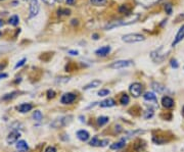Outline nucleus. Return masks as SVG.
<instances>
[{"label": "nucleus", "instance_id": "1", "mask_svg": "<svg viewBox=\"0 0 184 152\" xmlns=\"http://www.w3.org/2000/svg\"><path fill=\"white\" fill-rule=\"evenodd\" d=\"M138 19H139V14H137V13L130 14V16H128L126 19H118V20H114V22L109 23L104 29H106V30H112L114 28L121 27V26H128V25L136 23Z\"/></svg>", "mask_w": 184, "mask_h": 152}, {"label": "nucleus", "instance_id": "2", "mask_svg": "<svg viewBox=\"0 0 184 152\" xmlns=\"http://www.w3.org/2000/svg\"><path fill=\"white\" fill-rule=\"evenodd\" d=\"M145 37L141 34H137V33H133V34H127L124 35L122 37V41L125 43H137V42H141V41H144Z\"/></svg>", "mask_w": 184, "mask_h": 152}, {"label": "nucleus", "instance_id": "3", "mask_svg": "<svg viewBox=\"0 0 184 152\" xmlns=\"http://www.w3.org/2000/svg\"><path fill=\"white\" fill-rule=\"evenodd\" d=\"M73 116L69 115V116H61V118H58L56 119H54L53 122H51V127L53 129H58L61 127H65V125H69L70 122H72Z\"/></svg>", "mask_w": 184, "mask_h": 152}, {"label": "nucleus", "instance_id": "4", "mask_svg": "<svg viewBox=\"0 0 184 152\" xmlns=\"http://www.w3.org/2000/svg\"><path fill=\"white\" fill-rule=\"evenodd\" d=\"M164 47H160L159 49H157V50H154L151 52V58H153V61H156V62H162V61L165 59L166 57H167L168 55V51H164Z\"/></svg>", "mask_w": 184, "mask_h": 152}, {"label": "nucleus", "instance_id": "5", "mask_svg": "<svg viewBox=\"0 0 184 152\" xmlns=\"http://www.w3.org/2000/svg\"><path fill=\"white\" fill-rule=\"evenodd\" d=\"M29 3H30V14H29V17L30 19H33L39 13L40 10V5L38 0H29Z\"/></svg>", "mask_w": 184, "mask_h": 152}, {"label": "nucleus", "instance_id": "6", "mask_svg": "<svg viewBox=\"0 0 184 152\" xmlns=\"http://www.w3.org/2000/svg\"><path fill=\"white\" fill-rule=\"evenodd\" d=\"M132 64H133L132 60H117L110 64V68L114 69H121L128 68V66H131Z\"/></svg>", "mask_w": 184, "mask_h": 152}, {"label": "nucleus", "instance_id": "7", "mask_svg": "<svg viewBox=\"0 0 184 152\" xmlns=\"http://www.w3.org/2000/svg\"><path fill=\"white\" fill-rule=\"evenodd\" d=\"M143 91V87L140 83H133L130 86V93L134 97H139Z\"/></svg>", "mask_w": 184, "mask_h": 152}, {"label": "nucleus", "instance_id": "8", "mask_svg": "<svg viewBox=\"0 0 184 152\" xmlns=\"http://www.w3.org/2000/svg\"><path fill=\"white\" fill-rule=\"evenodd\" d=\"M75 100H76V95L74 93H66L60 98V102L63 104H71Z\"/></svg>", "mask_w": 184, "mask_h": 152}, {"label": "nucleus", "instance_id": "9", "mask_svg": "<svg viewBox=\"0 0 184 152\" xmlns=\"http://www.w3.org/2000/svg\"><path fill=\"white\" fill-rule=\"evenodd\" d=\"M20 137V133L17 132V131H13L11 133H9V135L7 136L6 141L8 144H13V143H16L17 140Z\"/></svg>", "mask_w": 184, "mask_h": 152}, {"label": "nucleus", "instance_id": "10", "mask_svg": "<svg viewBox=\"0 0 184 152\" xmlns=\"http://www.w3.org/2000/svg\"><path fill=\"white\" fill-rule=\"evenodd\" d=\"M138 4L142 5L143 7H150V6H153L156 5L157 3H159L160 1L162 0H135Z\"/></svg>", "mask_w": 184, "mask_h": 152}, {"label": "nucleus", "instance_id": "11", "mask_svg": "<svg viewBox=\"0 0 184 152\" xmlns=\"http://www.w3.org/2000/svg\"><path fill=\"white\" fill-rule=\"evenodd\" d=\"M184 39V25L179 29V31H178V33L176 34V37H175V39L173 41V43H172V46H176L178 43L181 42Z\"/></svg>", "mask_w": 184, "mask_h": 152}, {"label": "nucleus", "instance_id": "12", "mask_svg": "<svg viewBox=\"0 0 184 152\" xmlns=\"http://www.w3.org/2000/svg\"><path fill=\"white\" fill-rule=\"evenodd\" d=\"M110 52V46H103V47H100L99 49L95 51V54L98 55V56H106L107 54H109Z\"/></svg>", "mask_w": 184, "mask_h": 152}, {"label": "nucleus", "instance_id": "13", "mask_svg": "<svg viewBox=\"0 0 184 152\" xmlns=\"http://www.w3.org/2000/svg\"><path fill=\"white\" fill-rule=\"evenodd\" d=\"M16 108L20 113H26V112H29L32 108H33V105L31 103H23V104L19 105Z\"/></svg>", "mask_w": 184, "mask_h": 152}, {"label": "nucleus", "instance_id": "14", "mask_svg": "<svg viewBox=\"0 0 184 152\" xmlns=\"http://www.w3.org/2000/svg\"><path fill=\"white\" fill-rule=\"evenodd\" d=\"M162 104L166 108H172L174 106V100L171 97H169V96H165L162 99Z\"/></svg>", "mask_w": 184, "mask_h": 152}, {"label": "nucleus", "instance_id": "15", "mask_svg": "<svg viewBox=\"0 0 184 152\" xmlns=\"http://www.w3.org/2000/svg\"><path fill=\"white\" fill-rule=\"evenodd\" d=\"M131 6H129L128 4H123V5H121V6L119 7V12L120 13H122V14H125L126 16H130V13H131Z\"/></svg>", "mask_w": 184, "mask_h": 152}, {"label": "nucleus", "instance_id": "16", "mask_svg": "<svg viewBox=\"0 0 184 152\" xmlns=\"http://www.w3.org/2000/svg\"><path fill=\"white\" fill-rule=\"evenodd\" d=\"M116 105V101L114 100L112 98H109V99H106V100L101 101L99 103V106L100 107H113Z\"/></svg>", "mask_w": 184, "mask_h": 152}, {"label": "nucleus", "instance_id": "17", "mask_svg": "<svg viewBox=\"0 0 184 152\" xmlns=\"http://www.w3.org/2000/svg\"><path fill=\"white\" fill-rule=\"evenodd\" d=\"M16 149L20 152H25L29 149V146H28L26 141H24V140H20V141L16 142Z\"/></svg>", "mask_w": 184, "mask_h": 152}, {"label": "nucleus", "instance_id": "18", "mask_svg": "<svg viewBox=\"0 0 184 152\" xmlns=\"http://www.w3.org/2000/svg\"><path fill=\"white\" fill-rule=\"evenodd\" d=\"M77 137L81 140V141H87V140L89 139L90 135H89V133L87 132V131L80 130V131H78V132H77Z\"/></svg>", "mask_w": 184, "mask_h": 152}, {"label": "nucleus", "instance_id": "19", "mask_svg": "<svg viewBox=\"0 0 184 152\" xmlns=\"http://www.w3.org/2000/svg\"><path fill=\"white\" fill-rule=\"evenodd\" d=\"M101 85V81L99 80H93L92 82H90L89 84H87L85 87H84V90H90V89H94L96 87H99Z\"/></svg>", "mask_w": 184, "mask_h": 152}, {"label": "nucleus", "instance_id": "20", "mask_svg": "<svg viewBox=\"0 0 184 152\" xmlns=\"http://www.w3.org/2000/svg\"><path fill=\"white\" fill-rule=\"evenodd\" d=\"M125 145H126V140L123 139L121 141L114 143V144L110 145V149H112V150H119V149H122Z\"/></svg>", "mask_w": 184, "mask_h": 152}, {"label": "nucleus", "instance_id": "21", "mask_svg": "<svg viewBox=\"0 0 184 152\" xmlns=\"http://www.w3.org/2000/svg\"><path fill=\"white\" fill-rule=\"evenodd\" d=\"M151 87H153V89L154 91H157V93H163L166 90V88L163 86V85H161L160 83H157V82H153V83L151 84Z\"/></svg>", "mask_w": 184, "mask_h": 152}, {"label": "nucleus", "instance_id": "22", "mask_svg": "<svg viewBox=\"0 0 184 152\" xmlns=\"http://www.w3.org/2000/svg\"><path fill=\"white\" fill-rule=\"evenodd\" d=\"M143 98H144L146 101L157 102V96L154 95V93H153V92H146L144 95H143Z\"/></svg>", "mask_w": 184, "mask_h": 152}, {"label": "nucleus", "instance_id": "23", "mask_svg": "<svg viewBox=\"0 0 184 152\" xmlns=\"http://www.w3.org/2000/svg\"><path fill=\"white\" fill-rule=\"evenodd\" d=\"M19 23H20V17L17 16H10V19H8V24L11 25V26H14V27L19 25Z\"/></svg>", "mask_w": 184, "mask_h": 152}, {"label": "nucleus", "instance_id": "24", "mask_svg": "<svg viewBox=\"0 0 184 152\" xmlns=\"http://www.w3.org/2000/svg\"><path fill=\"white\" fill-rule=\"evenodd\" d=\"M96 122H97L98 125H103L109 122V118H107V116H99V118L96 119Z\"/></svg>", "mask_w": 184, "mask_h": 152}, {"label": "nucleus", "instance_id": "25", "mask_svg": "<svg viewBox=\"0 0 184 152\" xmlns=\"http://www.w3.org/2000/svg\"><path fill=\"white\" fill-rule=\"evenodd\" d=\"M71 14V10L68 9V8H60L57 10V16H70Z\"/></svg>", "mask_w": 184, "mask_h": 152}, {"label": "nucleus", "instance_id": "26", "mask_svg": "<svg viewBox=\"0 0 184 152\" xmlns=\"http://www.w3.org/2000/svg\"><path fill=\"white\" fill-rule=\"evenodd\" d=\"M90 2L95 6H103L106 4L107 0H90Z\"/></svg>", "mask_w": 184, "mask_h": 152}, {"label": "nucleus", "instance_id": "27", "mask_svg": "<svg viewBox=\"0 0 184 152\" xmlns=\"http://www.w3.org/2000/svg\"><path fill=\"white\" fill-rule=\"evenodd\" d=\"M42 118H43V115H42V113H41V111H39V110H36V111H34L33 118L35 119V121L40 122L41 119H42Z\"/></svg>", "mask_w": 184, "mask_h": 152}, {"label": "nucleus", "instance_id": "28", "mask_svg": "<svg viewBox=\"0 0 184 152\" xmlns=\"http://www.w3.org/2000/svg\"><path fill=\"white\" fill-rule=\"evenodd\" d=\"M129 101H130V98L127 94H124L121 97V99H120V102H121V104H123V105H127L129 103Z\"/></svg>", "mask_w": 184, "mask_h": 152}, {"label": "nucleus", "instance_id": "29", "mask_svg": "<svg viewBox=\"0 0 184 152\" xmlns=\"http://www.w3.org/2000/svg\"><path fill=\"white\" fill-rule=\"evenodd\" d=\"M89 144L91 146H100V140L98 139V137H93L91 141L89 142Z\"/></svg>", "mask_w": 184, "mask_h": 152}, {"label": "nucleus", "instance_id": "30", "mask_svg": "<svg viewBox=\"0 0 184 152\" xmlns=\"http://www.w3.org/2000/svg\"><path fill=\"white\" fill-rule=\"evenodd\" d=\"M16 94H19V93H17L16 91V92H13V93H9V94L4 95L3 97H2V99H3V100H9V99H13V98L16 97Z\"/></svg>", "mask_w": 184, "mask_h": 152}, {"label": "nucleus", "instance_id": "31", "mask_svg": "<svg viewBox=\"0 0 184 152\" xmlns=\"http://www.w3.org/2000/svg\"><path fill=\"white\" fill-rule=\"evenodd\" d=\"M144 133V131H141V130H137V131H133V132H128L127 133V137L128 138H132L135 135H138V134H142Z\"/></svg>", "mask_w": 184, "mask_h": 152}, {"label": "nucleus", "instance_id": "32", "mask_svg": "<svg viewBox=\"0 0 184 152\" xmlns=\"http://www.w3.org/2000/svg\"><path fill=\"white\" fill-rule=\"evenodd\" d=\"M172 10H173V6H172L171 3L165 4V11H166V12H167L168 14H171L172 13Z\"/></svg>", "mask_w": 184, "mask_h": 152}, {"label": "nucleus", "instance_id": "33", "mask_svg": "<svg viewBox=\"0 0 184 152\" xmlns=\"http://www.w3.org/2000/svg\"><path fill=\"white\" fill-rule=\"evenodd\" d=\"M26 61H27V58H23V59H20V61H17V63L16 64L14 69H19V68H20V66H23L25 64Z\"/></svg>", "mask_w": 184, "mask_h": 152}, {"label": "nucleus", "instance_id": "34", "mask_svg": "<svg viewBox=\"0 0 184 152\" xmlns=\"http://www.w3.org/2000/svg\"><path fill=\"white\" fill-rule=\"evenodd\" d=\"M110 94V90H107V89H101L100 91L98 92V95L99 96H106V95H109Z\"/></svg>", "mask_w": 184, "mask_h": 152}, {"label": "nucleus", "instance_id": "35", "mask_svg": "<svg viewBox=\"0 0 184 152\" xmlns=\"http://www.w3.org/2000/svg\"><path fill=\"white\" fill-rule=\"evenodd\" d=\"M47 97L48 98H54L55 97V92L53 90H48L47 91Z\"/></svg>", "mask_w": 184, "mask_h": 152}, {"label": "nucleus", "instance_id": "36", "mask_svg": "<svg viewBox=\"0 0 184 152\" xmlns=\"http://www.w3.org/2000/svg\"><path fill=\"white\" fill-rule=\"evenodd\" d=\"M171 66L174 69H178V66H179V64H178L177 60L176 59H172L171 60Z\"/></svg>", "mask_w": 184, "mask_h": 152}, {"label": "nucleus", "instance_id": "37", "mask_svg": "<svg viewBox=\"0 0 184 152\" xmlns=\"http://www.w3.org/2000/svg\"><path fill=\"white\" fill-rule=\"evenodd\" d=\"M45 152H56V149L53 146H49V147L45 149Z\"/></svg>", "mask_w": 184, "mask_h": 152}, {"label": "nucleus", "instance_id": "38", "mask_svg": "<svg viewBox=\"0 0 184 152\" xmlns=\"http://www.w3.org/2000/svg\"><path fill=\"white\" fill-rule=\"evenodd\" d=\"M109 140L107 139H104V140H100V146L101 147H104V146H106L107 144H109Z\"/></svg>", "mask_w": 184, "mask_h": 152}, {"label": "nucleus", "instance_id": "39", "mask_svg": "<svg viewBox=\"0 0 184 152\" xmlns=\"http://www.w3.org/2000/svg\"><path fill=\"white\" fill-rule=\"evenodd\" d=\"M44 3H46L47 5H53L54 4V2L56 1V0H42Z\"/></svg>", "mask_w": 184, "mask_h": 152}, {"label": "nucleus", "instance_id": "40", "mask_svg": "<svg viewBox=\"0 0 184 152\" xmlns=\"http://www.w3.org/2000/svg\"><path fill=\"white\" fill-rule=\"evenodd\" d=\"M153 115V112L150 110V112H147L146 115H144V118H151Z\"/></svg>", "mask_w": 184, "mask_h": 152}, {"label": "nucleus", "instance_id": "41", "mask_svg": "<svg viewBox=\"0 0 184 152\" xmlns=\"http://www.w3.org/2000/svg\"><path fill=\"white\" fill-rule=\"evenodd\" d=\"M69 53L71 54V55H78V54H79V52H78L77 50H70V51H69Z\"/></svg>", "mask_w": 184, "mask_h": 152}, {"label": "nucleus", "instance_id": "42", "mask_svg": "<svg viewBox=\"0 0 184 152\" xmlns=\"http://www.w3.org/2000/svg\"><path fill=\"white\" fill-rule=\"evenodd\" d=\"M67 1V4H69V5H73L75 3V1L76 0H66Z\"/></svg>", "mask_w": 184, "mask_h": 152}, {"label": "nucleus", "instance_id": "43", "mask_svg": "<svg viewBox=\"0 0 184 152\" xmlns=\"http://www.w3.org/2000/svg\"><path fill=\"white\" fill-rule=\"evenodd\" d=\"M7 78V74H3V72H0V80L1 79H5Z\"/></svg>", "mask_w": 184, "mask_h": 152}, {"label": "nucleus", "instance_id": "44", "mask_svg": "<svg viewBox=\"0 0 184 152\" xmlns=\"http://www.w3.org/2000/svg\"><path fill=\"white\" fill-rule=\"evenodd\" d=\"M77 22H78V20H77V19H73V20H72V25H75V24H76V25H77V24H78V23H77Z\"/></svg>", "mask_w": 184, "mask_h": 152}, {"label": "nucleus", "instance_id": "45", "mask_svg": "<svg viewBox=\"0 0 184 152\" xmlns=\"http://www.w3.org/2000/svg\"><path fill=\"white\" fill-rule=\"evenodd\" d=\"M93 37H94V38H93V39H95V40H97V39H98V38H97V35H96V34H95V35H93Z\"/></svg>", "mask_w": 184, "mask_h": 152}, {"label": "nucleus", "instance_id": "46", "mask_svg": "<svg viewBox=\"0 0 184 152\" xmlns=\"http://www.w3.org/2000/svg\"><path fill=\"white\" fill-rule=\"evenodd\" d=\"M2 25H3V22H2V19H0V27H1Z\"/></svg>", "mask_w": 184, "mask_h": 152}, {"label": "nucleus", "instance_id": "47", "mask_svg": "<svg viewBox=\"0 0 184 152\" xmlns=\"http://www.w3.org/2000/svg\"><path fill=\"white\" fill-rule=\"evenodd\" d=\"M5 65H0V69H3Z\"/></svg>", "mask_w": 184, "mask_h": 152}, {"label": "nucleus", "instance_id": "48", "mask_svg": "<svg viewBox=\"0 0 184 152\" xmlns=\"http://www.w3.org/2000/svg\"><path fill=\"white\" fill-rule=\"evenodd\" d=\"M56 1H58V2H61V1H63V0H56Z\"/></svg>", "mask_w": 184, "mask_h": 152}, {"label": "nucleus", "instance_id": "49", "mask_svg": "<svg viewBox=\"0 0 184 152\" xmlns=\"http://www.w3.org/2000/svg\"><path fill=\"white\" fill-rule=\"evenodd\" d=\"M182 110H183V113H184V106H183V109Z\"/></svg>", "mask_w": 184, "mask_h": 152}]
</instances>
